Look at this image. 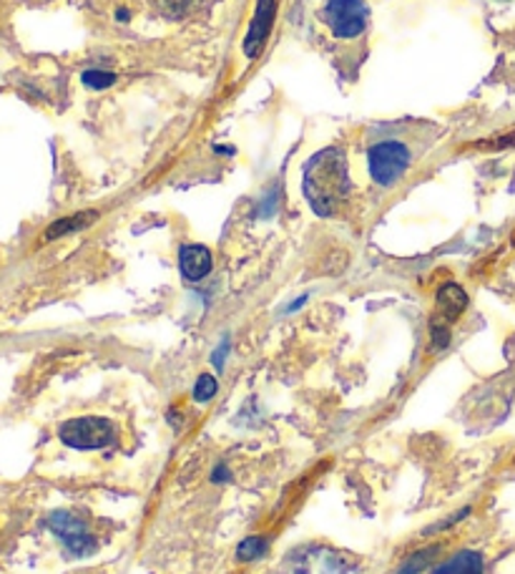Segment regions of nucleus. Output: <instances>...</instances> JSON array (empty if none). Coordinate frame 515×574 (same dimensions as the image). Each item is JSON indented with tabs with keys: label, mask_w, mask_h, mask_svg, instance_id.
I'll return each mask as SVG.
<instances>
[{
	"label": "nucleus",
	"mask_w": 515,
	"mask_h": 574,
	"mask_svg": "<svg viewBox=\"0 0 515 574\" xmlns=\"http://www.w3.org/2000/svg\"><path fill=\"white\" fill-rule=\"evenodd\" d=\"M83 84L91 86V89H109V86L116 84V76L111 71H86Z\"/></svg>",
	"instance_id": "4468645a"
},
{
	"label": "nucleus",
	"mask_w": 515,
	"mask_h": 574,
	"mask_svg": "<svg viewBox=\"0 0 515 574\" xmlns=\"http://www.w3.org/2000/svg\"><path fill=\"white\" fill-rule=\"evenodd\" d=\"M350 191L347 162L339 150H322L314 154L304 167V197L320 217H329L339 210V205Z\"/></svg>",
	"instance_id": "f257e3e1"
},
{
	"label": "nucleus",
	"mask_w": 515,
	"mask_h": 574,
	"mask_svg": "<svg viewBox=\"0 0 515 574\" xmlns=\"http://www.w3.org/2000/svg\"><path fill=\"white\" fill-rule=\"evenodd\" d=\"M154 3L169 19H187V15L202 11L212 0H154Z\"/></svg>",
	"instance_id": "9d476101"
},
{
	"label": "nucleus",
	"mask_w": 515,
	"mask_h": 574,
	"mask_svg": "<svg viewBox=\"0 0 515 574\" xmlns=\"http://www.w3.org/2000/svg\"><path fill=\"white\" fill-rule=\"evenodd\" d=\"M368 162H370L372 179L382 187H392L405 174L410 164V154L403 144L382 142L372 146Z\"/></svg>",
	"instance_id": "7ed1b4c3"
},
{
	"label": "nucleus",
	"mask_w": 515,
	"mask_h": 574,
	"mask_svg": "<svg viewBox=\"0 0 515 574\" xmlns=\"http://www.w3.org/2000/svg\"><path fill=\"white\" fill-rule=\"evenodd\" d=\"M435 574H483V556L473 550H466L435 570Z\"/></svg>",
	"instance_id": "1a4fd4ad"
},
{
	"label": "nucleus",
	"mask_w": 515,
	"mask_h": 574,
	"mask_svg": "<svg viewBox=\"0 0 515 574\" xmlns=\"http://www.w3.org/2000/svg\"><path fill=\"white\" fill-rule=\"evenodd\" d=\"M265 552H267L265 539L249 537V539H244V542L239 544L237 556H239V560H244V562H249V560H257V556H261Z\"/></svg>",
	"instance_id": "f8f14e48"
},
{
	"label": "nucleus",
	"mask_w": 515,
	"mask_h": 574,
	"mask_svg": "<svg viewBox=\"0 0 515 574\" xmlns=\"http://www.w3.org/2000/svg\"><path fill=\"white\" fill-rule=\"evenodd\" d=\"M468 306V295L466 290H462L460 285L450 283L440 287L438 292V312H440V320L443 323H456V320L460 318V312L466 310Z\"/></svg>",
	"instance_id": "6e6552de"
},
{
	"label": "nucleus",
	"mask_w": 515,
	"mask_h": 574,
	"mask_svg": "<svg viewBox=\"0 0 515 574\" xmlns=\"http://www.w3.org/2000/svg\"><path fill=\"white\" fill-rule=\"evenodd\" d=\"M48 527L51 532L66 544V550L76 556H86L96 550V539L91 537L89 527H86L78 517L68 515V511H56V515H51Z\"/></svg>",
	"instance_id": "39448f33"
},
{
	"label": "nucleus",
	"mask_w": 515,
	"mask_h": 574,
	"mask_svg": "<svg viewBox=\"0 0 515 574\" xmlns=\"http://www.w3.org/2000/svg\"><path fill=\"white\" fill-rule=\"evenodd\" d=\"M275 13H277L275 0H259L257 13H255V19H251V25H249L247 41H244V51H247L249 58L259 56V51H261V46H265L269 31H272Z\"/></svg>",
	"instance_id": "423d86ee"
},
{
	"label": "nucleus",
	"mask_w": 515,
	"mask_h": 574,
	"mask_svg": "<svg viewBox=\"0 0 515 574\" xmlns=\"http://www.w3.org/2000/svg\"><path fill=\"white\" fill-rule=\"evenodd\" d=\"M179 265L189 283H199V280H204L209 273H212V252L202 245H189L181 250Z\"/></svg>",
	"instance_id": "0eeeda50"
},
{
	"label": "nucleus",
	"mask_w": 515,
	"mask_h": 574,
	"mask_svg": "<svg viewBox=\"0 0 515 574\" xmlns=\"http://www.w3.org/2000/svg\"><path fill=\"white\" fill-rule=\"evenodd\" d=\"M96 212H81V214H74V217H66V220H58L48 228L46 232V240H56V238H64L68 232H78L83 228H89V224L96 220Z\"/></svg>",
	"instance_id": "9b49d317"
},
{
	"label": "nucleus",
	"mask_w": 515,
	"mask_h": 574,
	"mask_svg": "<svg viewBox=\"0 0 515 574\" xmlns=\"http://www.w3.org/2000/svg\"><path fill=\"white\" fill-rule=\"evenodd\" d=\"M325 21L337 38H355L368 25V5L365 0H327Z\"/></svg>",
	"instance_id": "20e7f679"
},
{
	"label": "nucleus",
	"mask_w": 515,
	"mask_h": 574,
	"mask_svg": "<svg viewBox=\"0 0 515 574\" xmlns=\"http://www.w3.org/2000/svg\"><path fill=\"white\" fill-rule=\"evenodd\" d=\"M60 441L71 449H103L113 443L116 439V431H113V423L107 419H96V416H89V419H74L66 421L60 426L58 431Z\"/></svg>",
	"instance_id": "f03ea898"
},
{
	"label": "nucleus",
	"mask_w": 515,
	"mask_h": 574,
	"mask_svg": "<svg viewBox=\"0 0 515 574\" xmlns=\"http://www.w3.org/2000/svg\"><path fill=\"white\" fill-rule=\"evenodd\" d=\"M216 394V378L214 376H199L197 386H194V398L199 404H206L212 401Z\"/></svg>",
	"instance_id": "ddd939ff"
}]
</instances>
